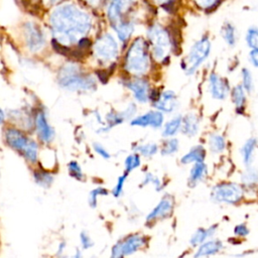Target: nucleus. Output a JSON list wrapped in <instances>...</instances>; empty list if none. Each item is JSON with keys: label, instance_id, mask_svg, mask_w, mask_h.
<instances>
[{"label": "nucleus", "instance_id": "nucleus-1", "mask_svg": "<svg viewBox=\"0 0 258 258\" xmlns=\"http://www.w3.org/2000/svg\"><path fill=\"white\" fill-rule=\"evenodd\" d=\"M50 23L59 44L79 42L92 25L90 15L74 4H63L54 9Z\"/></svg>", "mask_w": 258, "mask_h": 258}, {"label": "nucleus", "instance_id": "nucleus-2", "mask_svg": "<svg viewBox=\"0 0 258 258\" xmlns=\"http://www.w3.org/2000/svg\"><path fill=\"white\" fill-rule=\"evenodd\" d=\"M58 84L63 89L73 92H88L96 88V82L90 75L74 63H67L59 71Z\"/></svg>", "mask_w": 258, "mask_h": 258}, {"label": "nucleus", "instance_id": "nucleus-3", "mask_svg": "<svg viewBox=\"0 0 258 258\" xmlns=\"http://www.w3.org/2000/svg\"><path fill=\"white\" fill-rule=\"evenodd\" d=\"M125 69L130 74L140 77L146 74L150 67L149 45L142 37H137L130 45L125 56Z\"/></svg>", "mask_w": 258, "mask_h": 258}, {"label": "nucleus", "instance_id": "nucleus-4", "mask_svg": "<svg viewBox=\"0 0 258 258\" xmlns=\"http://www.w3.org/2000/svg\"><path fill=\"white\" fill-rule=\"evenodd\" d=\"M4 139L6 144L17 151L27 162L35 164L38 160V144L29 139L22 131L9 127L5 130Z\"/></svg>", "mask_w": 258, "mask_h": 258}, {"label": "nucleus", "instance_id": "nucleus-5", "mask_svg": "<svg viewBox=\"0 0 258 258\" xmlns=\"http://www.w3.org/2000/svg\"><path fill=\"white\" fill-rule=\"evenodd\" d=\"M210 199L218 205L237 206L245 200V191L241 183L224 180L211 187Z\"/></svg>", "mask_w": 258, "mask_h": 258}, {"label": "nucleus", "instance_id": "nucleus-6", "mask_svg": "<svg viewBox=\"0 0 258 258\" xmlns=\"http://www.w3.org/2000/svg\"><path fill=\"white\" fill-rule=\"evenodd\" d=\"M211 50L212 41L208 36H202L196 40L191 44L186 56L181 61L183 73L186 76L194 75L210 56Z\"/></svg>", "mask_w": 258, "mask_h": 258}, {"label": "nucleus", "instance_id": "nucleus-7", "mask_svg": "<svg viewBox=\"0 0 258 258\" xmlns=\"http://www.w3.org/2000/svg\"><path fill=\"white\" fill-rule=\"evenodd\" d=\"M148 39L155 60L162 61L167 58L173 45L169 31L160 24H153L148 29Z\"/></svg>", "mask_w": 258, "mask_h": 258}, {"label": "nucleus", "instance_id": "nucleus-8", "mask_svg": "<svg viewBox=\"0 0 258 258\" xmlns=\"http://www.w3.org/2000/svg\"><path fill=\"white\" fill-rule=\"evenodd\" d=\"M149 238L141 233H131L118 240L111 249L110 258H125L145 248Z\"/></svg>", "mask_w": 258, "mask_h": 258}, {"label": "nucleus", "instance_id": "nucleus-9", "mask_svg": "<svg viewBox=\"0 0 258 258\" xmlns=\"http://www.w3.org/2000/svg\"><path fill=\"white\" fill-rule=\"evenodd\" d=\"M174 206H175L174 197L169 194L163 195V197L159 200V202L155 205V207L147 214L145 218V224L153 225L158 221L168 219L173 214Z\"/></svg>", "mask_w": 258, "mask_h": 258}, {"label": "nucleus", "instance_id": "nucleus-10", "mask_svg": "<svg viewBox=\"0 0 258 258\" xmlns=\"http://www.w3.org/2000/svg\"><path fill=\"white\" fill-rule=\"evenodd\" d=\"M94 51L97 57L103 61L114 59L118 54V44L109 33L99 37L94 45Z\"/></svg>", "mask_w": 258, "mask_h": 258}, {"label": "nucleus", "instance_id": "nucleus-11", "mask_svg": "<svg viewBox=\"0 0 258 258\" xmlns=\"http://www.w3.org/2000/svg\"><path fill=\"white\" fill-rule=\"evenodd\" d=\"M208 90L213 99L224 101L230 95L231 89L227 79L217 73H211L208 77Z\"/></svg>", "mask_w": 258, "mask_h": 258}, {"label": "nucleus", "instance_id": "nucleus-12", "mask_svg": "<svg viewBox=\"0 0 258 258\" xmlns=\"http://www.w3.org/2000/svg\"><path fill=\"white\" fill-rule=\"evenodd\" d=\"M25 43L29 50L35 52L40 50L45 44L42 30L32 22H27L24 26Z\"/></svg>", "mask_w": 258, "mask_h": 258}, {"label": "nucleus", "instance_id": "nucleus-13", "mask_svg": "<svg viewBox=\"0 0 258 258\" xmlns=\"http://www.w3.org/2000/svg\"><path fill=\"white\" fill-rule=\"evenodd\" d=\"M154 107L162 113H172L176 110L178 100L176 94L171 90L163 91L153 99Z\"/></svg>", "mask_w": 258, "mask_h": 258}, {"label": "nucleus", "instance_id": "nucleus-14", "mask_svg": "<svg viewBox=\"0 0 258 258\" xmlns=\"http://www.w3.org/2000/svg\"><path fill=\"white\" fill-rule=\"evenodd\" d=\"M164 116L163 113L158 110H151L146 112L140 116L135 117L131 120L132 126L138 127H151L154 129H158L163 126Z\"/></svg>", "mask_w": 258, "mask_h": 258}, {"label": "nucleus", "instance_id": "nucleus-15", "mask_svg": "<svg viewBox=\"0 0 258 258\" xmlns=\"http://www.w3.org/2000/svg\"><path fill=\"white\" fill-rule=\"evenodd\" d=\"M126 87L132 92L134 98L140 103H147L150 99L151 91L149 83L141 78H136L125 83Z\"/></svg>", "mask_w": 258, "mask_h": 258}, {"label": "nucleus", "instance_id": "nucleus-16", "mask_svg": "<svg viewBox=\"0 0 258 258\" xmlns=\"http://www.w3.org/2000/svg\"><path fill=\"white\" fill-rule=\"evenodd\" d=\"M225 245L221 239L212 238L195 249L192 258H207L221 253Z\"/></svg>", "mask_w": 258, "mask_h": 258}, {"label": "nucleus", "instance_id": "nucleus-17", "mask_svg": "<svg viewBox=\"0 0 258 258\" xmlns=\"http://www.w3.org/2000/svg\"><path fill=\"white\" fill-rule=\"evenodd\" d=\"M240 183L243 186L245 191V200L250 192L257 194L258 192V169L253 165L246 167L241 173Z\"/></svg>", "mask_w": 258, "mask_h": 258}, {"label": "nucleus", "instance_id": "nucleus-18", "mask_svg": "<svg viewBox=\"0 0 258 258\" xmlns=\"http://www.w3.org/2000/svg\"><path fill=\"white\" fill-rule=\"evenodd\" d=\"M35 128L37 131L38 138L43 143H50L54 137V130L49 125L45 113L39 110L35 115Z\"/></svg>", "mask_w": 258, "mask_h": 258}, {"label": "nucleus", "instance_id": "nucleus-19", "mask_svg": "<svg viewBox=\"0 0 258 258\" xmlns=\"http://www.w3.org/2000/svg\"><path fill=\"white\" fill-rule=\"evenodd\" d=\"M219 230V224H213L209 227H201L198 228L190 236L188 244L189 247L196 249L204 242L212 239L215 237L217 231Z\"/></svg>", "mask_w": 258, "mask_h": 258}, {"label": "nucleus", "instance_id": "nucleus-20", "mask_svg": "<svg viewBox=\"0 0 258 258\" xmlns=\"http://www.w3.org/2000/svg\"><path fill=\"white\" fill-rule=\"evenodd\" d=\"M134 0H112L108 6V18L116 24L121 21L122 16L133 5Z\"/></svg>", "mask_w": 258, "mask_h": 258}, {"label": "nucleus", "instance_id": "nucleus-21", "mask_svg": "<svg viewBox=\"0 0 258 258\" xmlns=\"http://www.w3.org/2000/svg\"><path fill=\"white\" fill-rule=\"evenodd\" d=\"M208 174H209V168L205 161L194 163L189 169V173L187 177V185L190 188L198 186L201 182H204L207 179Z\"/></svg>", "mask_w": 258, "mask_h": 258}, {"label": "nucleus", "instance_id": "nucleus-22", "mask_svg": "<svg viewBox=\"0 0 258 258\" xmlns=\"http://www.w3.org/2000/svg\"><path fill=\"white\" fill-rule=\"evenodd\" d=\"M200 128L201 121L196 113L189 112L182 117V125L180 131L183 135L187 137H195L198 135Z\"/></svg>", "mask_w": 258, "mask_h": 258}, {"label": "nucleus", "instance_id": "nucleus-23", "mask_svg": "<svg viewBox=\"0 0 258 258\" xmlns=\"http://www.w3.org/2000/svg\"><path fill=\"white\" fill-rule=\"evenodd\" d=\"M258 146V140L255 137L248 138L240 148V156L245 167L253 165L255 159V151Z\"/></svg>", "mask_w": 258, "mask_h": 258}, {"label": "nucleus", "instance_id": "nucleus-24", "mask_svg": "<svg viewBox=\"0 0 258 258\" xmlns=\"http://www.w3.org/2000/svg\"><path fill=\"white\" fill-rule=\"evenodd\" d=\"M206 156H207L206 148L201 144H197L190 147L189 150L180 157L179 161L183 165L194 164L198 162H204L206 160Z\"/></svg>", "mask_w": 258, "mask_h": 258}, {"label": "nucleus", "instance_id": "nucleus-25", "mask_svg": "<svg viewBox=\"0 0 258 258\" xmlns=\"http://www.w3.org/2000/svg\"><path fill=\"white\" fill-rule=\"evenodd\" d=\"M181 125H182V116L181 115L173 116L163 125L162 136L164 138L174 137L181 130Z\"/></svg>", "mask_w": 258, "mask_h": 258}, {"label": "nucleus", "instance_id": "nucleus-26", "mask_svg": "<svg viewBox=\"0 0 258 258\" xmlns=\"http://www.w3.org/2000/svg\"><path fill=\"white\" fill-rule=\"evenodd\" d=\"M209 150L213 154H221L225 151L227 147V142L225 137L220 133H211L208 138Z\"/></svg>", "mask_w": 258, "mask_h": 258}, {"label": "nucleus", "instance_id": "nucleus-27", "mask_svg": "<svg viewBox=\"0 0 258 258\" xmlns=\"http://www.w3.org/2000/svg\"><path fill=\"white\" fill-rule=\"evenodd\" d=\"M32 176L35 183L43 188L50 187V185L53 183V180H54L53 174L50 171L45 170L41 167L33 169Z\"/></svg>", "mask_w": 258, "mask_h": 258}, {"label": "nucleus", "instance_id": "nucleus-28", "mask_svg": "<svg viewBox=\"0 0 258 258\" xmlns=\"http://www.w3.org/2000/svg\"><path fill=\"white\" fill-rule=\"evenodd\" d=\"M246 93L247 92L245 91V89L243 88V86L241 84L236 85L232 88V90L230 92V96H231L232 102L235 105L237 111L243 110L245 108L246 101H247Z\"/></svg>", "mask_w": 258, "mask_h": 258}, {"label": "nucleus", "instance_id": "nucleus-29", "mask_svg": "<svg viewBox=\"0 0 258 258\" xmlns=\"http://www.w3.org/2000/svg\"><path fill=\"white\" fill-rule=\"evenodd\" d=\"M221 34L222 37L225 41V43L230 46V47H234L237 43V29L235 27V25L231 22H225L224 25L222 26L221 29Z\"/></svg>", "mask_w": 258, "mask_h": 258}, {"label": "nucleus", "instance_id": "nucleus-30", "mask_svg": "<svg viewBox=\"0 0 258 258\" xmlns=\"http://www.w3.org/2000/svg\"><path fill=\"white\" fill-rule=\"evenodd\" d=\"M115 30L118 37L122 41H126L131 36L134 30V25L130 21H121L115 25Z\"/></svg>", "mask_w": 258, "mask_h": 258}, {"label": "nucleus", "instance_id": "nucleus-31", "mask_svg": "<svg viewBox=\"0 0 258 258\" xmlns=\"http://www.w3.org/2000/svg\"><path fill=\"white\" fill-rule=\"evenodd\" d=\"M179 149V141L178 139L172 137V138H166V140L163 141L161 147H160V153L163 156H169L175 154Z\"/></svg>", "mask_w": 258, "mask_h": 258}, {"label": "nucleus", "instance_id": "nucleus-32", "mask_svg": "<svg viewBox=\"0 0 258 258\" xmlns=\"http://www.w3.org/2000/svg\"><path fill=\"white\" fill-rule=\"evenodd\" d=\"M158 150H159V147L154 142L139 144L135 147V152H137L140 156H144V157H152L158 152Z\"/></svg>", "mask_w": 258, "mask_h": 258}, {"label": "nucleus", "instance_id": "nucleus-33", "mask_svg": "<svg viewBox=\"0 0 258 258\" xmlns=\"http://www.w3.org/2000/svg\"><path fill=\"white\" fill-rule=\"evenodd\" d=\"M140 165H141V157L137 152L129 154L124 160V167H125L126 173H130L131 171L138 168Z\"/></svg>", "mask_w": 258, "mask_h": 258}, {"label": "nucleus", "instance_id": "nucleus-34", "mask_svg": "<svg viewBox=\"0 0 258 258\" xmlns=\"http://www.w3.org/2000/svg\"><path fill=\"white\" fill-rule=\"evenodd\" d=\"M148 184H152V186L154 187V189L156 191H161L164 187L162 180L158 176L154 175L151 172H146L145 173V175L142 179V182H141V186H145V185H148Z\"/></svg>", "mask_w": 258, "mask_h": 258}, {"label": "nucleus", "instance_id": "nucleus-35", "mask_svg": "<svg viewBox=\"0 0 258 258\" xmlns=\"http://www.w3.org/2000/svg\"><path fill=\"white\" fill-rule=\"evenodd\" d=\"M241 79H242L241 85L243 86V88L247 93L251 94L254 90V80H253L251 71L247 68H243L241 70Z\"/></svg>", "mask_w": 258, "mask_h": 258}, {"label": "nucleus", "instance_id": "nucleus-36", "mask_svg": "<svg viewBox=\"0 0 258 258\" xmlns=\"http://www.w3.org/2000/svg\"><path fill=\"white\" fill-rule=\"evenodd\" d=\"M245 40L247 45L251 48V50L258 49V27H249L245 35Z\"/></svg>", "mask_w": 258, "mask_h": 258}, {"label": "nucleus", "instance_id": "nucleus-37", "mask_svg": "<svg viewBox=\"0 0 258 258\" xmlns=\"http://www.w3.org/2000/svg\"><path fill=\"white\" fill-rule=\"evenodd\" d=\"M109 191L104 186H98L94 189H92L89 194V205L91 208L95 209L98 205V198L108 196Z\"/></svg>", "mask_w": 258, "mask_h": 258}, {"label": "nucleus", "instance_id": "nucleus-38", "mask_svg": "<svg viewBox=\"0 0 258 258\" xmlns=\"http://www.w3.org/2000/svg\"><path fill=\"white\" fill-rule=\"evenodd\" d=\"M68 171H69V174L77 179V180H80V181H83L85 179V174L82 170V167L81 165L79 164L78 161L76 160H72L69 162L68 164Z\"/></svg>", "mask_w": 258, "mask_h": 258}, {"label": "nucleus", "instance_id": "nucleus-39", "mask_svg": "<svg viewBox=\"0 0 258 258\" xmlns=\"http://www.w3.org/2000/svg\"><path fill=\"white\" fill-rule=\"evenodd\" d=\"M250 234V229L248 227V225L246 223H239L237 225H235L234 229H233V235L234 237L242 240L245 239L249 236Z\"/></svg>", "mask_w": 258, "mask_h": 258}, {"label": "nucleus", "instance_id": "nucleus-40", "mask_svg": "<svg viewBox=\"0 0 258 258\" xmlns=\"http://www.w3.org/2000/svg\"><path fill=\"white\" fill-rule=\"evenodd\" d=\"M127 175H128V173L124 172L122 175H120L117 178V182H116V184L114 185V187L112 189V195L115 198H119V197L122 196L123 190H124V185H125V182L127 180Z\"/></svg>", "mask_w": 258, "mask_h": 258}, {"label": "nucleus", "instance_id": "nucleus-41", "mask_svg": "<svg viewBox=\"0 0 258 258\" xmlns=\"http://www.w3.org/2000/svg\"><path fill=\"white\" fill-rule=\"evenodd\" d=\"M194 2L199 8L205 11H211L219 5L221 0H194Z\"/></svg>", "mask_w": 258, "mask_h": 258}, {"label": "nucleus", "instance_id": "nucleus-42", "mask_svg": "<svg viewBox=\"0 0 258 258\" xmlns=\"http://www.w3.org/2000/svg\"><path fill=\"white\" fill-rule=\"evenodd\" d=\"M80 242L83 250H89L94 246V241L91 238V236L86 232L82 231L80 234Z\"/></svg>", "mask_w": 258, "mask_h": 258}, {"label": "nucleus", "instance_id": "nucleus-43", "mask_svg": "<svg viewBox=\"0 0 258 258\" xmlns=\"http://www.w3.org/2000/svg\"><path fill=\"white\" fill-rule=\"evenodd\" d=\"M93 148H94L95 152H96L98 155H100L102 158H104V159H109V158L111 157L110 152H109L102 144H100V143H94V144H93Z\"/></svg>", "mask_w": 258, "mask_h": 258}, {"label": "nucleus", "instance_id": "nucleus-44", "mask_svg": "<svg viewBox=\"0 0 258 258\" xmlns=\"http://www.w3.org/2000/svg\"><path fill=\"white\" fill-rule=\"evenodd\" d=\"M249 61L252 63L253 67L258 69V49H253L248 54Z\"/></svg>", "mask_w": 258, "mask_h": 258}, {"label": "nucleus", "instance_id": "nucleus-45", "mask_svg": "<svg viewBox=\"0 0 258 258\" xmlns=\"http://www.w3.org/2000/svg\"><path fill=\"white\" fill-rule=\"evenodd\" d=\"M64 248H66V242L64 241H61L59 244H58V247H57V250H56V255L58 257H61L64 253Z\"/></svg>", "mask_w": 258, "mask_h": 258}, {"label": "nucleus", "instance_id": "nucleus-46", "mask_svg": "<svg viewBox=\"0 0 258 258\" xmlns=\"http://www.w3.org/2000/svg\"><path fill=\"white\" fill-rule=\"evenodd\" d=\"M153 1L155 4H158V5H168L172 0H151Z\"/></svg>", "mask_w": 258, "mask_h": 258}, {"label": "nucleus", "instance_id": "nucleus-47", "mask_svg": "<svg viewBox=\"0 0 258 258\" xmlns=\"http://www.w3.org/2000/svg\"><path fill=\"white\" fill-rule=\"evenodd\" d=\"M73 258H83L82 251H81V250H79V249H77V250H76V252H75V254L73 255Z\"/></svg>", "mask_w": 258, "mask_h": 258}, {"label": "nucleus", "instance_id": "nucleus-48", "mask_svg": "<svg viewBox=\"0 0 258 258\" xmlns=\"http://www.w3.org/2000/svg\"><path fill=\"white\" fill-rule=\"evenodd\" d=\"M91 5H94V6H97L99 5L103 0H87Z\"/></svg>", "mask_w": 258, "mask_h": 258}, {"label": "nucleus", "instance_id": "nucleus-49", "mask_svg": "<svg viewBox=\"0 0 258 258\" xmlns=\"http://www.w3.org/2000/svg\"><path fill=\"white\" fill-rule=\"evenodd\" d=\"M4 119H5V115H4V112H3V111L1 110V108H0V124H2V123H3Z\"/></svg>", "mask_w": 258, "mask_h": 258}, {"label": "nucleus", "instance_id": "nucleus-50", "mask_svg": "<svg viewBox=\"0 0 258 258\" xmlns=\"http://www.w3.org/2000/svg\"><path fill=\"white\" fill-rule=\"evenodd\" d=\"M47 1H49L50 3H53V2H56L57 0H47Z\"/></svg>", "mask_w": 258, "mask_h": 258}]
</instances>
